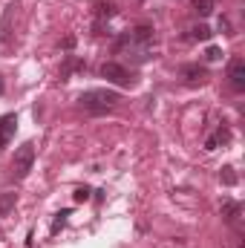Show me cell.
Wrapping results in <instances>:
<instances>
[{"instance_id":"cell-14","label":"cell","mask_w":245,"mask_h":248,"mask_svg":"<svg viewBox=\"0 0 245 248\" xmlns=\"http://www.w3.org/2000/svg\"><path fill=\"white\" fill-rule=\"evenodd\" d=\"M81 66H84V61H78V58L66 55V63L61 66V81H66V78H69V72H72V69H81Z\"/></svg>"},{"instance_id":"cell-5","label":"cell","mask_w":245,"mask_h":248,"mask_svg":"<svg viewBox=\"0 0 245 248\" xmlns=\"http://www.w3.org/2000/svg\"><path fill=\"white\" fill-rule=\"evenodd\" d=\"M15 130H17V116H15V113L0 116V147H6V144L12 141Z\"/></svg>"},{"instance_id":"cell-8","label":"cell","mask_w":245,"mask_h":248,"mask_svg":"<svg viewBox=\"0 0 245 248\" xmlns=\"http://www.w3.org/2000/svg\"><path fill=\"white\" fill-rule=\"evenodd\" d=\"M228 141H231V130H228V127H219V130L205 141V150H216L219 144H228Z\"/></svg>"},{"instance_id":"cell-6","label":"cell","mask_w":245,"mask_h":248,"mask_svg":"<svg viewBox=\"0 0 245 248\" xmlns=\"http://www.w3.org/2000/svg\"><path fill=\"white\" fill-rule=\"evenodd\" d=\"M182 75H184V81L190 84V87H196V84H205L208 81V69L205 66H199V63H187L182 69Z\"/></svg>"},{"instance_id":"cell-13","label":"cell","mask_w":245,"mask_h":248,"mask_svg":"<svg viewBox=\"0 0 245 248\" xmlns=\"http://www.w3.org/2000/svg\"><path fill=\"white\" fill-rule=\"evenodd\" d=\"M219 182H222L225 187H234L237 182H240V176H237L234 168H222V170H219Z\"/></svg>"},{"instance_id":"cell-16","label":"cell","mask_w":245,"mask_h":248,"mask_svg":"<svg viewBox=\"0 0 245 248\" xmlns=\"http://www.w3.org/2000/svg\"><path fill=\"white\" fill-rule=\"evenodd\" d=\"M193 12L202 15V17H208V15L214 12V3H211V0H193Z\"/></svg>"},{"instance_id":"cell-2","label":"cell","mask_w":245,"mask_h":248,"mask_svg":"<svg viewBox=\"0 0 245 248\" xmlns=\"http://www.w3.org/2000/svg\"><path fill=\"white\" fill-rule=\"evenodd\" d=\"M35 165V141H23L17 150H15V159H12V176L15 179H26L29 170Z\"/></svg>"},{"instance_id":"cell-19","label":"cell","mask_w":245,"mask_h":248,"mask_svg":"<svg viewBox=\"0 0 245 248\" xmlns=\"http://www.w3.org/2000/svg\"><path fill=\"white\" fill-rule=\"evenodd\" d=\"M90 193H92V190H90L87 185H84V187H75L72 199H75V202H87V199H90Z\"/></svg>"},{"instance_id":"cell-21","label":"cell","mask_w":245,"mask_h":248,"mask_svg":"<svg viewBox=\"0 0 245 248\" xmlns=\"http://www.w3.org/2000/svg\"><path fill=\"white\" fill-rule=\"evenodd\" d=\"M219 29H222V32H228V35H231V23H228V17H219Z\"/></svg>"},{"instance_id":"cell-17","label":"cell","mask_w":245,"mask_h":248,"mask_svg":"<svg viewBox=\"0 0 245 248\" xmlns=\"http://www.w3.org/2000/svg\"><path fill=\"white\" fill-rule=\"evenodd\" d=\"M66 217H69V208H66V211H61V214H55V222H52V234H58L63 225H66Z\"/></svg>"},{"instance_id":"cell-18","label":"cell","mask_w":245,"mask_h":248,"mask_svg":"<svg viewBox=\"0 0 245 248\" xmlns=\"http://www.w3.org/2000/svg\"><path fill=\"white\" fill-rule=\"evenodd\" d=\"M205 61H222V49L219 46H208V52H205Z\"/></svg>"},{"instance_id":"cell-12","label":"cell","mask_w":245,"mask_h":248,"mask_svg":"<svg viewBox=\"0 0 245 248\" xmlns=\"http://www.w3.org/2000/svg\"><path fill=\"white\" fill-rule=\"evenodd\" d=\"M12 9H15V6H9V9H6V15H3V20H0V46H6V41H9V35H12V32H9V20H12Z\"/></svg>"},{"instance_id":"cell-4","label":"cell","mask_w":245,"mask_h":248,"mask_svg":"<svg viewBox=\"0 0 245 248\" xmlns=\"http://www.w3.org/2000/svg\"><path fill=\"white\" fill-rule=\"evenodd\" d=\"M228 78H231V87L237 90V93H243L245 90V61L243 58H234L231 66H228Z\"/></svg>"},{"instance_id":"cell-1","label":"cell","mask_w":245,"mask_h":248,"mask_svg":"<svg viewBox=\"0 0 245 248\" xmlns=\"http://www.w3.org/2000/svg\"><path fill=\"white\" fill-rule=\"evenodd\" d=\"M81 107L84 110H90V113H107V110H113L122 98H119V93H113V90H87V93H81Z\"/></svg>"},{"instance_id":"cell-20","label":"cell","mask_w":245,"mask_h":248,"mask_svg":"<svg viewBox=\"0 0 245 248\" xmlns=\"http://www.w3.org/2000/svg\"><path fill=\"white\" fill-rule=\"evenodd\" d=\"M75 44H78V38H75V35H66V38L61 41V46L66 49V52H69V49H75Z\"/></svg>"},{"instance_id":"cell-10","label":"cell","mask_w":245,"mask_h":248,"mask_svg":"<svg viewBox=\"0 0 245 248\" xmlns=\"http://www.w3.org/2000/svg\"><path fill=\"white\" fill-rule=\"evenodd\" d=\"M15 205H17V193H15V190L0 193V217H9V214L15 211Z\"/></svg>"},{"instance_id":"cell-9","label":"cell","mask_w":245,"mask_h":248,"mask_svg":"<svg viewBox=\"0 0 245 248\" xmlns=\"http://www.w3.org/2000/svg\"><path fill=\"white\" fill-rule=\"evenodd\" d=\"M130 41L133 44H153V26H136L130 32Z\"/></svg>"},{"instance_id":"cell-11","label":"cell","mask_w":245,"mask_h":248,"mask_svg":"<svg viewBox=\"0 0 245 248\" xmlns=\"http://www.w3.org/2000/svg\"><path fill=\"white\" fill-rule=\"evenodd\" d=\"M95 15H98V23H101V20H110V17L116 15V6L107 3V0H98V3H95Z\"/></svg>"},{"instance_id":"cell-3","label":"cell","mask_w":245,"mask_h":248,"mask_svg":"<svg viewBox=\"0 0 245 248\" xmlns=\"http://www.w3.org/2000/svg\"><path fill=\"white\" fill-rule=\"evenodd\" d=\"M101 78H107V81L116 84V87H133V84H136L133 72H130L127 66H122V63H116V61L101 63Z\"/></svg>"},{"instance_id":"cell-15","label":"cell","mask_w":245,"mask_h":248,"mask_svg":"<svg viewBox=\"0 0 245 248\" xmlns=\"http://www.w3.org/2000/svg\"><path fill=\"white\" fill-rule=\"evenodd\" d=\"M211 35H214L211 26H205V23H199V26L190 29V38H193V41H211Z\"/></svg>"},{"instance_id":"cell-22","label":"cell","mask_w":245,"mask_h":248,"mask_svg":"<svg viewBox=\"0 0 245 248\" xmlns=\"http://www.w3.org/2000/svg\"><path fill=\"white\" fill-rule=\"evenodd\" d=\"M3 90H6V81H3V75H0V95H3Z\"/></svg>"},{"instance_id":"cell-7","label":"cell","mask_w":245,"mask_h":248,"mask_svg":"<svg viewBox=\"0 0 245 248\" xmlns=\"http://www.w3.org/2000/svg\"><path fill=\"white\" fill-rule=\"evenodd\" d=\"M243 217V205L240 202H222V219L228 222V225H237V219Z\"/></svg>"}]
</instances>
